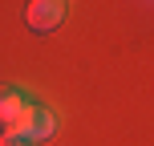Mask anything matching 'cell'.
Here are the masks:
<instances>
[{
	"label": "cell",
	"instance_id": "cell-1",
	"mask_svg": "<svg viewBox=\"0 0 154 146\" xmlns=\"http://www.w3.org/2000/svg\"><path fill=\"white\" fill-rule=\"evenodd\" d=\"M53 130H57V118H53V110H45V106H37V101H29V106L20 110V114L12 118L8 126H0V134H16V138H24V142H45V138H53Z\"/></svg>",
	"mask_w": 154,
	"mask_h": 146
},
{
	"label": "cell",
	"instance_id": "cell-2",
	"mask_svg": "<svg viewBox=\"0 0 154 146\" xmlns=\"http://www.w3.org/2000/svg\"><path fill=\"white\" fill-rule=\"evenodd\" d=\"M65 12H69L65 0H29V8H24V24H29L32 33H53L57 24L65 20Z\"/></svg>",
	"mask_w": 154,
	"mask_h": 146
},
{
	"label": "cell",
	"instance_id": "cell-3",
	"mask_svg": "<svg viewBox=\"0 0 154 146\" xmlns=\"http://www.w3.org/2000/svg\"><path fill=\"white\" fill-rule=\"evenodd\" d=\"M24 106H29V98H24L20 89H8V85H0V126H8Z\"/></svg>",
	"mask_w": 154,
	"mask_h": 146
},
{
	"label": "cell",
	"instance_id": "cell-4",
	"mask_svg": "<svg viewBox=\"0 0 154 146\" xmlns=\"http://www.w3.org/2000/svg\"><path fill=\"white\" fill-rule=\"evenodd\" d=\"M0 146H29V142L16 138V134H0Z\"/></svg>",
	"mask_w": 154,
	"mask_h": 146
}]
</instances>
